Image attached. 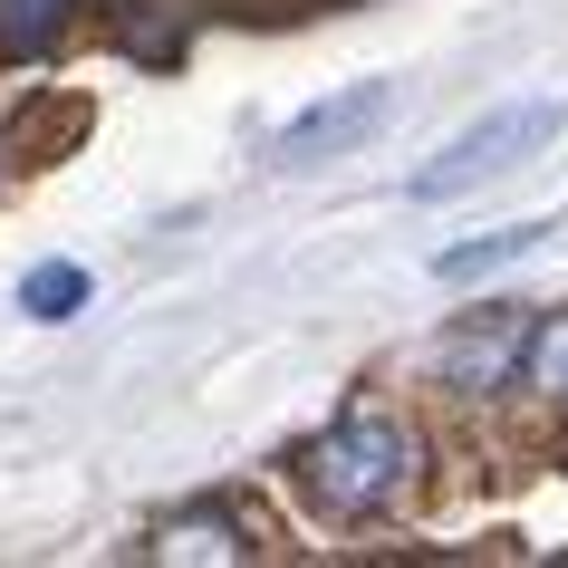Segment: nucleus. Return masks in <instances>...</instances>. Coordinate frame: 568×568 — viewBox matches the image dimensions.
Instances as JSON below:
<instances>
[{
    "label": "nucleus",
    "instance_id": "6e6552de",
    "mask_svg": "<svg viewBox=\"0 0 568 568\" xmlns=\"http://www.w3.org/2000/svg\"><path fill=\"white\" fill-rule=\"evenodd\" d=\"M20 308H30V318H78V308H88V270L78 261H39L30 280H20Z\"/></svg>",
    "mask_w": 568,
    "mask_h": 568
},
{
    "label": "nucleus",
    "instance_id": "39448f33",
    "mask_svg": "<svg viewBox=\"0 0 568 568\" xmlns=\"http://www.w3.org/2000/svg\"><path fill=\"white\" fill-rule=\"evenodd\" d=\"M145 549L154 559H251V539H241L232 510H183V520H164Z\"/></svg>",
    "mask_w": 568,
    "mask_h": 568
},
{
    "label": "nucleus",
    "instance_id": "f03ea898",
    "mask_svg": "<svg viewBox=\"0 0 568 568\" xmlns=\"http://www.w3.org/2000/svg\"><path fill=\"white\" fill-rule=\"evenodd\" d=\"M559 125H568V97H510V106H491L481 125H463V135H453V145L415 174V203H453V193L501 183L510 164H530Z\"/></svg>",
    "mask_w": 568,
    "mask_h": 568
},
{
    "label": "nucleus",
    "instance_id": "1a4fd4ad",
    "mask_svg": "<svg viewBox=\"0 0 568 568\" xmlns=\"http://www.w3.org/2000/svg\"><path fill=\"white\" fill-rule=\"evenodd\" d=\"M520 376L539 395H568V308L559 318H530V347H520Z\"/></svg>",
    "mask_w": 568,
    "mask_h": 568
},
{
    "label": "nucleus",
    "instance_id": "7ed1b4c3",
    "mask_svg": "<svg viewBox=\"0 0 568 568\" xmlns=\"http://www.w3.org/2000/svg\"><path fill=\"white\" fill-rule=\"evenodd\" d=\"M386 116H395V88H386V78H357V88L318 97L308 116H290V125H280V145H270V164H280V174H318L328 154L366 145V135H376Z\"/></svg>",
    "mask_w": 568,
    "mask_h": 568
},
{
    "label": "nucleus",
    "instance_id": "0eeeda50",
    "mask_svg": "<svg viewBox=\"0 0 568 568\" xmlns=\"http://www.w3.org/2000/svg\"><path fill=\"white\" fill-rule=\"evenodd\" d=\"M549 241V222H510V232H481V241H463V251H444V280H481V270H501V261H520V251H539Z\"/></svg>",
    "mask_w": 568,
    "mask_h": 568
},
{
    "label": "nucleus",
    "instance_id": "f257e3e1",
    "mask_svg": "<svg viewBox=\"0 0 568 568\" xmlns=\"http://www.w3.org/2000/svg\"><path fill=\"white\" fill-rule=\"evenodd\" d=\"M300 481L308 501L328 510V520H366V510H386L405 481H415V434L386 415V405H347V415L300 453Z\"/></svg>",
    "mask_w": 568,
    "mask_h": 568
},
{
    "label": "nucleus",
    "instance_id": "20e7f679",
    "mask_svg": "<svg viewBox=\"0 0 568 568\" xmlns=\"http://www.w3.org/2000/svg\"><path fill=\"white\" fill-rule=\"evenodd\" d=\"M520 347H530V318H520V308L473 318V328L444 337V376L453 386H501V376H520Z\"/></svg>",
    "mask_w": 568,
    "mask_h": 568
},
{
    "label": "nucleus",
    "instance_id": "423d86ee",
    "mask_svg": "<svg viewBox=\"0 0 568 568\" xmlns=\"http://www.w3.org/2000/svg\"><path fill=\"white\" fill-rule=\"evenodd\" d=\"M78 0H0V59H49Z\"/></svg>",
    "mask_w": 568,
    "mask_h": 568
}]
</instances>
